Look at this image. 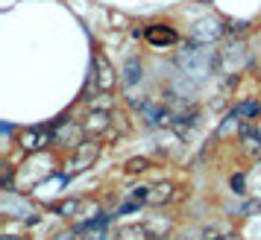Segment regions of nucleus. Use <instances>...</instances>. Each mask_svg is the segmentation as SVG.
<instances>
[{
	"label": "nucleus",
	"instance_id": "1",
	"mask_svg": "<svg viewBox=\"0 0 261 240\" xmlns=\"http://www.w3.org/2000/svg\"><path fill=\"white\" fill-rule=\"evenodd\" d=\"M176 62H179V68H182V73H185L188 79L200 82V79H205V76L212 73V68L217 65V56H214L212 50H205V44L191 41V44H185V47L179 50Z\"/></svg>",
	"mask_w": 261,
	"mask_h": 240
},
{
	"label": "nucleus",
	"instance_id": "2",
	"mask_svg": "<svg viewBox=\"0 0 261 240\" xmlns=\"http://www.w3.org/2000/svg\"><path fill=\"white\" fill-rule=\"evenodd\" d=\"M244 65H247V50H244L241 41L226 44V47L220 50V56H217V68H220L223 73H238Z\"/></svg>",
	"mask_w": 261,
	"mask_h": 240
},
{
	"label": "nucleus",
	"instance_id": "3",
	"mask_svg": "<svg viewBox=\"0 0 261 240\" xmlns=\"http://www.w3.org/2000/svg\"><path fill=\"white\" fill-rule=\"evenodd\" d=\"M50 141H56V138H53V129H47V126H30V129H24L21 138H18V144H21L24 153H38V149H44Z\"/></svg>",
	"mask_w": 261,
	"mask_h": 240
},
{
	"label": "nucleus",
	"instance_id": "4",
	"mask_svg": "<svg viewBox=\"0 0 261 240\" xmlns=\"http://www.w3.org/2000/svg\"><path fill=\"white\" fill-rule=\"evenodd\" d=\"M220 36H223V24H220L217 18H205L200 24H194V29H191V38H194L197 44H212V41H217Z\"/></svg>",
	"mask_w": 261,
	"mask_h": 240
},
{
	"label": "nucleus",
	"instance_id": "5",
	"mask_svg": "<svg viewBox=\"0 0 261 240\" xmlns=\"http://www.w3.org/2000/svg\"><path fill=\"white\" fill-rule=\"evenodd\" d=\"M106 223H109V214L91 217V220L76 226V234H83L80 240H106Z\"/></svg>",
	"mask_w": 261,
	"mask_h": 240
},
{
	"label": "nucleus",
	"instance_id": "6",
	"mask_svg": "<svg viewBox=\"0 0 261 240\" xmlns=\"http://www.w3.org/2000/svg\"><path fill=\"white\" fill-rule=\"evenodd\" d=\"M53 138H56V144H62V146H80L83 129H80L76 123L62 120V123H56V126H53Z\"/></svg>",
	"mask_w": 261,
	"mask_h": 240
},
{
	"label": "nucleus",
	"instance_id": "7",
	"mask_svg": "<svg viewBox=\"0 0 261 240\" xmlns=\"http://www.w3.org/2000/svg\"><path fill=\"white\" fill-rule=\"evenodd\" d=\"M97 153H100V146L97 144H80L76 146V156H73V161H71V167H68V173H80V170H85L97 158Z\"/></svg>",
	"mask_w": 261,
	"mask_h": 240
},
{
	"label": "nucleus",
	"instance_id": "8",
	"mask_svg": "<svg viewBox=\"0 0 261 240\" xmlns=\"http://www.w3.org/2000/svg\"><path fill=\"white\" fill-rule=\"evenodd\" d=\"M94 65H97V76H94V85L100 91H112L115 88V76H112V68L103 56H94Z\"/></svg>",
	"mask_w": 261,
	"mask_h": 240
},
{
	"label": "nucleus",
	"instance_id": "9",
	"mask_svg": "<svg viewBox=\"0 0 261 240\" xmlns=\"http://www.w3.org/2000/svg\"><path fill=\"white\" fill-rule=\"evenodd\" d=\"M147 41L155 44V47H165V44H173L176 41V33L173 29H165V26H150L147 29Z\"/></svg>",
	"mask_w": 261,
	"mask_h": 240
},
{
	"label": "nucleus",
	"instance_id": "10",
	"mask_svg": "<svg viewBox=\"0 0 261 240\" xmlns=\"http://www.w3.org/2000/svg\"><path fill=\"white\" fill-rule=\"evenodd\" d=\"M141 62L138 59H129L123 65V88H135V85L141 82Z\"/></svg>",
	"mask_w": 261,
	"mask_h": 240
},
{
	"label": "nucleus",
	"instance_id": "11",
	"mask_svg": "<svg viewBox=\"0 0 261 240\" xmlns=\"http://www.w3.org/2000/svg\"><path fill=\"white\" fill-rule=\"evenodd\" d=\"M170 196H173V185L162 182V185L150 188V193H147V202H150V205H162V202H167Z\"/></svg>",
	"mask_w": 261,
	"mask_h": 240
},
{
	"label": "nucleus",
	"instance_id": "12",
	"mask_svg": "<svg viewBox=\"0 0 261 240\" xmlns=\"http://www.w3.org/2000/svg\"><path fill=\"white\" fill-rule=\"evenodd\" d=\"M106 126H109V114H106V111H94L83 129H85V132H103Z\"/></svg>",
	"mask_w": 261,
	"mask_h": 240
},
{
	"label": "nucleus",
	"instance_id": "13",
	"mask_svg": "<svg viewBox=\"0 0 261 240\" xmlns=\"http://www.w3.org/2000/svg\"><path fill=\"white\" fill-rule=\"evenodd\" d=\"M167 228H170V223H162V217H153V220H147V223H144V231H147V237H162V234H165Z\"/></svg>",
	"mask_w": 261,
	"mask_h": 240
},
{
	"label": "nucleus",
	"instance_id": "14",
	"mask_svg": "<svg viewBox=\"0 0 261 240\" xmlns=\"http://www.w3.org/2000/svg\"><path fill=\"white\" fill-rule=\"evenodd\" d=\"M241 138H244V146H247L249 153H255V149L261 153V135L252 132V126H244L241 129Z\"/></svg>",
	"mask_w": 261,
	"mask_h": 240
},
{
	"label": "nucleus",
	"instance_id": "15",
	"mask_svg": "<svg viewBox=\"0 0 261 240\" xmlns=\"http://www.w3.org/2000/svg\"><path fill=\"white\" fill-rule=\"evenodd\" d=\"M144 237H147L144 226H126L118 231V240H144Z\"/></svg>",
	"mask_w": 261,
	"mask_h": 240
},
{
	"label": "nucleus",
	"instance_id": "16",
	"mask_svg": "<svg viewBox=\"0 0 261 240\" xmlns=\"http://www.w3.org/2000/svg\"><path fill=\"white\" fill-rule=\"evenodd\" d=\"M80 205H83L80 199H71V202H62V205H59V214H62V217H71V214H76V211H80Z\"/></svg>",
	"mask_w": 261,
	"mask_h": 240
},
{
	"label": "nucleus",
	"instance_id": "17",
	"mask_svg": "<svg viewBox=\"0 0 261 240\" xmlns=\"http://www.w3.org/2000/svg\"><path fill=\"white\" fill-rule=\"evenodd\" d=\"M235 111H238V114H247V117H252V114H258V103H241Z\"/></svg>",
	"mask_w": 261,
	"mask_h": 240
},
{
	"label": "nucleus",
	"instance_id": "18",
	"mask_svg": "<svg viewBox=\"0 0 261 240\" xmlns=\"http://www.w3.org/2000/svg\"><path fill=\"white\" fill-rule=\"evenodd\" d=\"M126 170H132V173H138V170H147V158H132Z\"/></svg>",
	"mask_w": 261,
	"mask_h": 240
},
{
	"label": "nucleus",
	"instance_id": "19",
	"mask_svg": "<svg viewBox=\"0 0 261 240\" xmlns=\"http://www.w3.org/2000/svg\"><path fill=\"white\" fill-rule=\"evenodd\" d=\"M232 188H235V193H244V176H235L232 179Z\"/></svg>",
	"mask_w": 261,
	"mask_h": 240
},
{
	"label": "nucleus",
	"instance_id": "20",
	"mask_svg": "<svg viewBox=\"0 0 261 240\" xmlns=\"http://www.w3.org/2000/svg\"><path fill=\"white\" fill-rule=\"evenodd\" d=\"M56 240H80V234H76V231H73V234H59Z\"/></svg>",
	"mask_w": 261,
	"mask_h": 240
},
{
	"label": "nucleus",
	"instance_id": "21",
	"mask_svg": "<svg viewBox=\"0 0 261 240\" xmlns=\"http://www.w3.org/2000/svg\"><path fill=\"white\" fill-rule=\"evenodd\" d=\"M0 240H24V237H0Z\"/></svg>",
	"mask_w": 261,
	"mask_h": 240
},
{
	"label": "nucleus",
	"instance_id": "22",
	"mask_svg": "<svg viewBox=\"0 0 261 240\" xmlns=\"http://www.w3.org/2000/svg\"><path fill=\"white\" fill-rule=\"evenodd\" d=\"M223 240H238V237H235V234H229V237H223Z\"/></svg>",
	"mask_w": 261,
	"mask_h": 240
}]
</instances>
